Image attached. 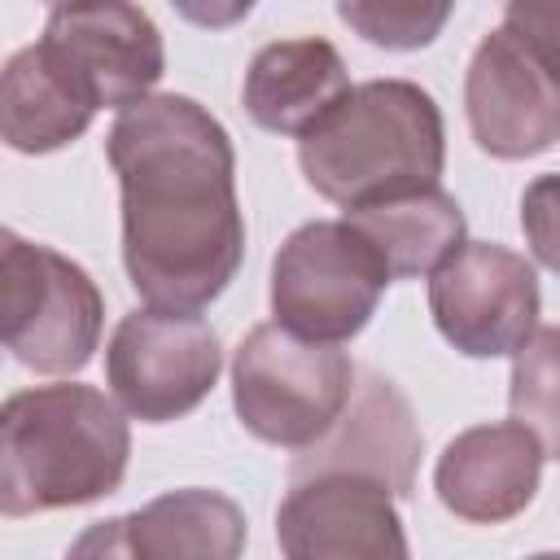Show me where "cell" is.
Listing matches in <instances>:
<instances>
[{
  "instance_id": "obj_11",
  "label": "cell",
  "mask_w": 560,
  "mask_h": 560,
  "mask_svg": "<svg viewBox=\"0 0 560 560\" xmlns=\"http://www.w3.org/2000/svg\"><path fill=\"white\" fill-rule=\"evenodd\" d=\"M464 114L481 153L538 158L560 140V88L512 31H490L464 74Z\"/></svg>"
},
{
  "instance_id": "obj_8",
  "label": "cell",
  "mask_w": 560,
  "mask_h": 560,
  "mask_svg": "<svg viewBox=\"0 0 560 560\" xmlns=\"http://www.w3.org/2000/svg\"><path fill=\"white\" fill-rule=\"evenodd\" d=\"M44 57L74 83L92 109H131L153 96L166 70V44L158 22L140 4L96 0L48 9Z\"/></svg>"
},
{
  "instance_id": "obj_10",
  "label": "cell",
  "mask_w": 560,
  "mask_h": 560,
  "mask_svg": "<svg viewBox=\"0 0 560 560\" xmlns=\"http://www.w3.org/2000/svg\"><path fill=\"white\" fill-rule=\"evenodd\" d=\"M276 542L284 560H411L394 494L350 472L289 481L276 508Z\"/></svg>"
},
{
  "instance_id": "obj_18",
  "label": "cell",
  "mask_w": 560,
  "mask_h": 560,
  "mask_svg": "<svg viewBox=\"0 0 560 560\" xmlns=\"http://www.w3.org/2000/svg\"><path fill=\"white\" fill-rule=\"evenodd\" d=\"M508 411L538 438L542 455L560 459V324L534 328V337L512 354Z\"/></svg>"
},
{
  "instance_id": "obj_12",
  "label": "cell",
  "mask_w": 560,
  "mask_h": 560,
  "mask_svg": "<svg viewBox=\"0 0 560 560\" xmlns=\"http://www.w3.org/2000/svg\"><path fill=\"white\" fill-rule=\"evenodd\" d=\"M420 451H424V438L407 394L389 376L368 372L354 385V398L341 411V420L315 446L293 455L289 481L319 477V472H350V477L381 481L389 494L407 499L416 490Z\"/></svg>"
},
{
  "instance_id": "obj_17",
  "label": "cell",
  "mask_w": 560,
  "mask_h": 560,
  "mask_svg": "<svg viewBox=\"0 0 560 560\" xmlns=\"http://www.w3.org/2000/svg\"><path fill=\"white\" fill-rule=\"evenodd\" d=\"M346 223L376 245L394 280L433 276L446 258L464 249V210L442 184L346 210Z\"/></svg>"
},
{
  "instance_id": "obj_9",
  "label": "cell",
  "mask_w": 560,
  "mask_h": 560,
  "mask_svg": "<svg viewBox=\"0 0 560 560\" xmlns=\"http://www.w3.org/2000/svg\"><path fill=\"white\" fill-rule=\"evenodd\" d=\"M538 271L499 241H464L429 276V315L438 332L468 359L516 354L538 328Z\"/></svg>"
},
{
  "instance_id": "obj_5",
  "label": "cell",
  "mask_w": 560,
  "mask_h": 560,
  "mask_svg": "<svg viewBox=\"0 0 560 560\" xmlns=\"http://www.w3.org/2000/svg\"><path fill=\"white\" fill-rule=\"evenodd\" d=\"M0 328L4 350L39 376H74L101 346L105 302L96 280L52 245L0 232Z\"/></svg>"
},
{
  "instance_id": "obj_19",
  "label": "cell",
  "mask_w": 560,
  "mask_h": 560,
  "mask_svg": "<svg viewBox=\"0 0 560 560\" xmlns=\"http://www.w3.org/2000/svg\"><path fill=\"white\" fill-rule=\"evenodd\" d=\"M337 18L363 35L376 48H394V52H411L424 48L442 35L451 4H416V0H341Z\"/></svg>"
},
{
  "instance_id": "obj_14",
  "label": "cell",
  "mask_w": 560,
  "mask_h": 560,
  "mask_svg": "<svg viewBox=\"0 0 560 560\" xmlns=\"http://www.w3.org/2000/svg\"><path fill=\"white\" fill-rule=\"evenodd\" d=\"M350 74L341 52L328 39L302 35V39H276L262 44L245 70L241 101L245 114L276 136H306L346 92Z\"/></svg>"
},
{
  "instance_id": "obj_6",
  "label": "cell",
  "mask_w": 560,
  "mask_h": 560,
  "mask_svg": "<svg viewBox=\"0 0 560 560\" xmlns=\"http://www.w3.org/2000/svg\"><path fill=\"white\" fill-rule=\"evenodd\" d=\"M376 245L346 219H315L284 236L271 258V315L302 341L341 346L368 328L389 284Z\"/></svg>"
},
{
  "instance_id": "obj_1",
  "label": "cell",
  "mask_w": 560,
  "mask_h": 560,
  "mask_svg": "<svg viewBox=\"0 0 560 560\" xmlns=\"http://www.w3.org/2000/svg\"><path fill=\"white\" fill-rule=\"evenodd\" d=\"M122 197V267L149 311L197 315L245 258L236 149L228 127L179 92L122 109L105 136Z\"/></svg>"
},
{
  "instance_id": "obj_2",
  "label": "cell",
  "mask_w": 560,
  "mask_h": 560,
  "mask_svg": "<svg viewBox=\"0 0 560 560\" xmlns=\"http://www.w3.org/2000/svg\"><path fill=\"white\" fill-rule=\"evenodd\" d=\"M127 459V411L96 385H35L0 407V512L9 521L114 494Z\"/></svg>"
},
{
  "instance_id": "obj_20",
  "label": "cell",
  "mask_w": 560,
  "mask_h": 560,
  "mask_svg": "<svg viewBox=\"0 0 560 560\" xmlns=\"http://www.w3.org/2000/svg\"><path fill=\"white\" fill-rule=\"evenodd\" d=\"M521 232L529 254L560 276V171H547L521 192Z\"/></svg>"
},
{
  "instance_id": "obj_15",
  "label": "cell",
  "mask_w": 560,
  "mask_h": 560,
  "mask_svg": "<svg viewBox=\"0 0 560 560\" xmlns=\"http://www.w3.org/2000/svg\"><path fill=\"white\" fill-rule=\"evenodd\" d=\"M131 560H241L245 512L206 486H184L122 516Z\"/></svg>"
},
{
  "instance_id": "obj_7",
  "label": "cell",
  "mask_w": 560,
  "mask_h": 560,
  "mask_svg": "<svg viewBox=\"0 0 560 560\" xmlns=\"http://www.w3.org/2000/svg\"><path fill=\"white\" fill-rule=\"evenodd\" d=\"M223 368L214 328L201 315L131 311L105 346L109 398L140 424H166L201 407Z\"/></svg>"
},
{
  "instance_id": "obj_4",
  "label": "cell",
  "mask_w": 560,
  "mask_h": 560,
  "mask_svg": "<svg viewBox=\"0 0 560 560\" xmlns=\"http://www.w3.org/2000/svg\"><path fill=\"white\" fill-rule=\"evenodd\" d=\"M354 376L346 350L302 341L271 319L249 328L232 354V407L258 442L306 451L350 407Z\"/></svg>"
},
{
  "instance_id": "obj_16",
  "label": "cell",
  "mask_w": 560,
  "mask_h": 560,
  "mask_svg": "<svg viewBox=\"0 0 560 560\" xmlns=\"http://www.w3.org/2000/svg\"><path fill=\"white\" fill-rule=\"evenodd\" d=\"M96 109L44 57L39 44L18 48L0 74V136L13 153H57L92 127Z\"/></svg>"
},
{
  "instance_id": "obj_13",
  "label": "cell",
  "mask_w": 560,
  "mask_h": 560,
  "mask_svg": "<svg viewBox=\"0 0 560 560\" xmlns=\"http://www.w3.org/2000/svg\"><path fill=\"white\" fill-rule=\"evenodd\" d=\"M542 477V446L516 420L472 424L446 442L433 468V490L446 512L468 525H503L521 516Z\"/></svg>"
},
{
  "instance_id": "obj_22",
  "label": "cell",
  "mask_w": 560,
  "mask_h": 560,
  "mask_svg": "<svg viewBox=\"0 0 560 560\" xmlns=\"http://www.w3.org/2000/svg\"><path fill=\"white\" fill-rule=\"evenodd\" d=\"M529 560H560V551H538V556H529Z\"/></svg>"
},
{
  "instance_id": "obj_21",
  "label": "cell",
  "mask_w": 560,
  "mask_h": 560,
  "mask_svg": "<svg viewBox=\"0 0 560 560\" xmlns=\"http://www.w3.org/2000/svg\"><path fill=\"white\" fill-rule=\"evenodd\" d=\"M503 31H512L560 88V0H512L503 9Z\"/></svg>"
},
{
  "instance_id": "obj_3",
  "label": "cell",
  "mask_w": 560,
  "mask_h": 560,
  "mask_svg": "<svg viewBox=\"0 0 560 560\" xmlns=\"http://www.w3.org/2000/svg\"><path fill=\"white\" fill-rule=\"evenodd\" d=\"M298 166L306 184L341 210L438 188L446 166L442 109L411 79L354 83L298 140Z\"/></svg>"
}]
</instances>
